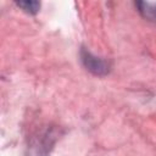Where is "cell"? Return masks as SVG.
<instances>
[{"mask_svg": "<svg viewBox=\"0 0 156 156\" xmlns=\"http://www.w3.org/2000/svg\"><path fill=\"white\" fill-rule=\"evenodd\" d=\"M139 12L143 17L150 21H156V4L155 2H146V1H138L135 2Z\"/></svg>", "mask_w": 156, "mask_h": 156, "instance_id": "7a4b0ae2", "label": "cell"}, {"mask_svg": "<svg viewBox=\"0 0 156 156\" xmlns=\"http://www.w3.org/2000/svg\"><path fill=\"white\" fill-rule=\"evenodd\" d=\"M16 5L20 9H22V11H24L26 13H29V15H35L40 10V2L39 1H35V0L16 1Z\"/></svg>", "mask_w": 156, "mask_h": 156, "instance_id": "3957f363", "label": "cell"}, {"mask_svg": "<svg viewBox=\"0 0 156 156\" xmlns=\"http://www.w3.org/2000/svg\"><path fill=\"white\" fill-rule=\"evenodd\" d=\"M80 60L84 67L95 76H105L110 72V62L93 55L85 48H82L80 50Z\"/></svg>", "mask_w": 156, "mask_h": 156, "instance_id": "6da1fadb", "label": "cell"}]
</instances>
